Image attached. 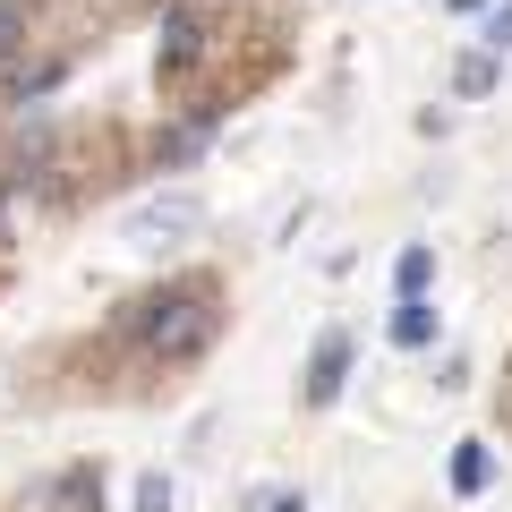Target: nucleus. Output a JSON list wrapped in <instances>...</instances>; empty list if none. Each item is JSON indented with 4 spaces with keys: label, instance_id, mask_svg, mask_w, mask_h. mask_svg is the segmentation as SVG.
<instances>
[{
    "label": "nucleus",
    "instance_id": "f257e3e1",
    "mask_svg": "<svg viewBox=\"0 0 512 512\" xmlns=\"http://www.w3.org/2000/svg\"><path fill=\"white\" fill-rule=\"evenodd\" d=\"M137 350L146 359H197L214 342V291L205 282H163L154 299H137Z\"/></svg>",
    "mask_w": 512,
    "mask_h": 512
},
{
    "label": "nucleus",
    "instance_id": "f03ea898",
    "mask_svg": "<svg viewBox=\"0 0 512 512\" xmlns=\"http://www.w3.org/2000/svg\"><path fill=\"white\" fill-rule=\"evenodd\" d=\"M205 205L197 197H146L128 205V248H180V239H197Z\"/></svg>",
    "mask_w": 512,
    "mask_h": 512
},
{
    "label": "nucleus",
    "instance_id": "7ed1b4c3",
    "mask_svg": "<svg viewBox=\"0 0 512 512\" xmlns=\"http://www.w3.org/2000/svg\"><path fill=\"white\" fill-rule=\"evenodd\" d=\"M342 384H350V333H325V342H316V359H308V402L325 410Z\"/></svg>",
    "mask_w": 512,
    "mask_h": 512
},
{
    "label": "nucleus",
    "instance_id": "20e7f679",
    "mask_svg": "<svg viewBox=\"0 0 512 512\" xmlns=\"http://www.w3.org/2000/svg\"><path fill=\"white\" fill-rule=\"evenodd\" d=\"M393 342H402V350H427V342H436V308H427V291L393 308Z\"/></svg>",
    "mask_w": 512,
    "mask_h": 512
},
{
    "label": "nucleus",
    "instance_id": "39448f33",
    "mask_svg": "<svg viewBox=\"0 0 512 512\" xmlns=\"http://www.w3.org/2000/svg\"><path fill=\"white\" fill-rule=\"evenodd\" d=\"M487 478H495V453H487V444H461V453H453V487H461V495H478Z\"/></svg>",
    "mask_w": 512,
    "mask_h": 512
},
{
    "label": "nucleus",
    "instance_id": "423d86ee",
    "mask_svg": "<svg viewBox=\"0 0 512 512\" xmlns=\"http://www.w3.org/2000/svg\"><path fill=\"white\" fill-rule=\"evenodd\" d=\"M35 9H43V0H0V60H9V52L26 43V26H35Z\"/></svg>",
    "mask_w": 512,
    "mask_h": 512
},
{
    "label": "nucleus",
    "instance_id": "0eeeda50",
    "mask_svg": "<svg viewBox=\"0 0 512 512\" xmlns=\"http://www.w3.org/2000/svg\"><path fill=\"white\" fill-rule=\"evenodd\" d=\"M427 274H436V256H427V248H402V265H393V291L419 299V291H427Z\"/></svg>",
    "mask_w": 512,
    "mask_h": 512
},
{
    "label": "nucleus",
    "instance_id": "6e6552de",
    "mask_svg": "<svg viewBox=\"0 0 512 512\" xmlns=\"http://www.w3.org/2000/svg\"><path fill=\"white\" fill-rule=\"evenodd\" d=\"M453 86H461V94H495V52H470V60L453 69Z\"/></svg>",
    "mask_w": 512,
    "mask_h": 512
},
{
    "label": "nucleus",
    "instance_id": "1a4fd4ad",
    "mask_svg": "<svg viewBox=\"0 0 512 512\" xmlns=\"http://www.w3.org/2000/svg\"><path fill=\"white\" fill-rule=\"evenodd\" d=\"M205 137H214V128H205V120L171 128V137H163V163H188V154H205Z\"/></svg>",
    "mask_w": 512,
    "mask_h": 512
},
{
    "label": "nucleus",
    "instance_id": "9d476101",
    "mask_svg": "<svg viewBox=\"0 0 512 512\" xmlns=\"http://www.w3.org/2000/svg\"><path fill=\"white\" fill-rule=\"evenodd\" d=\"M188 43H197V18H171V26H163V69H180Z\"/></svg>",
    "mask_w": 512,
    "mask_h": 512
},
{
    "label": "nucleus",
    "instance_id": "9b49d317",
    "mask_svg": "<svg viewBox=\"0 0 512 512\" xmlns=\"http://www.w3.org/2000/svg\"><path fill=\"white\" fill-rule=\"evenodd\" d=\"M137 512H171V478H163V470L137 478Z\"/></svg>",
    "mask_w": 512,
    "mask_h": 512
},
{
    "label": "nucleus",
    "instance_id": "f8f14e48",
    "mask_svg": "<svg viewBox=\"0 0 512 512\" xmlns=\"http://www.w3.org/2000/svg\"><path fill=\"white\" fill-rule=\"evenodd\" d=\"M487 52H512V0H504V9L487 18Z\"/></svg>",
    "mask_w": 512,
    "mask_h": 512
},
{
    "label": "nucleus",
    "instance_id": "ddd939ff",
    "mask_svg": "<svg viewBox=\"0 0 512 512\" xmlns=\"http://www.w3.org/2000/svg\"><path fill=\"white\" fill-rule=\"evenodd\" d=\"M453 9H487V0H453Z\"/></svg>",
    "mask_w": 512,
    "mask_h": 512
}]
</instances>
